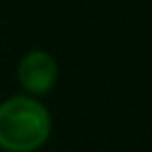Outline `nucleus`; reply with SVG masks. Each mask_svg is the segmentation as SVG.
<instances>
[{"mask_svg":"<svg viewBox=\"0 0 152 152\" xmlns=\"http://www.w3.org/2000/svg\"><path fill=\"white\" fill-rule=\"evenodd\" d=\"M52 131L50 110L27 94L0 102V148L4 152H36Z\"/></svg>","mask_w":152,"mask_h":152,"instance_id":"1","label":"nucleus"},{"mask_svg":"<svg viewBox=\"0 0 152 152\" xmlns=\"http://www.w3.org/2000/svg\"><path fill=\"white\" fill-rule=\"evenodd\" d=\"M17 79L27 96H44L58 79V65L50 52L29 50L17 65Z\"/></svg>","mask_w":152,"mask_h":152,"instance_id":"2","label":"nucleus"}]
</instances>
